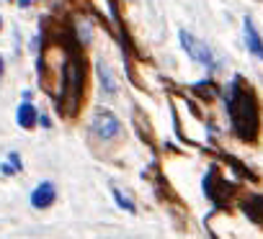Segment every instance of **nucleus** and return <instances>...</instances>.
<instances>
[{
	"instance_id": "1",
	"label": "nucleus",
	"mask_w": 263,
	"mask_h": 239,
	"mask_svg": "<svg viewBox=\"0 0 263 239\" xmlns=\"http://www.w3.org/2000/svg\"><path fill=\"white\" fill-rule=\"evenodd\" d=\"M235 103H237V108L232 105V116H235V129L245 137V139H250L253 134H255V129H258V111H255V103H253V95L245 90H237L235 93Z\"/></svg>"
},
{
	"instance_id": "2",
	"label": "nucleus",
	"mask_w": 263,
	"mask_h": 239,
	"mask_svg": "<svg viewBox=\"0 0 263 239\" xmlns=\"http://www.w3.org/2000/svg\"><path fill=\"white\" fill-rule=\"evenodd\" d=\"M90 129L101 139H114L121 132V124H119V118L111 111H96L93 113V121H90Z\"/></svg>"
},
{
	"instance_id": "3",
	"label": "nucleus",
	"mask_w": 263,
	"mask_h": 239,
	"mask_svg": "<svg viewBox=\"0 0 263 239\" xmlns=\"http://www.w3.org/2000/svg\"><path fill=\"white\" fill-rule=\"evenodd\" d=\"M181 44H183V49L191 54V59H196V62H201L204 67H214V57H212V49L204 44V41H199V39H194L189 31H181Z\"/></svg>"
},
{
	"instance_id": "4",
	"label": "nucleus",
	"mask_w": 263,
	"mask_h": 239,
	"mask_svg": "<svg viewBox=\"0 0 263 239\" xmlns=\"http://www.w3.org/2000/svg\"><path fill=\"white\" fill-rule=\"evenodd\" d=\"M54 201V185L52 183H39L31 193V206L34 208H47Z\"/></svg>"
},
{
	"instance_id": "5",
	"label": "nucleus",
	"mask_w": 263,
	"mask_h": 239,
	"mask_svg": "<svg viewBox=\"0 0 263 239\" xmlns=\"http://www.w3.org/2000/svg\"><path fill=\"white\" fill-rule=\"evenodd\" d=\"M245 41H248V49L255 54V57H260L263 59V39L258 36V31H255V26H253V21L250 18H245Z\"/></svg>"
},
{
	"instance_id": "6",
	"label": "nucleus",
	"mask_w": 263,
	"mask_h": 239,
	"mask_svg": "<svg viewBox=\"0 0 263 239\" xmlns=\"http://www.w3.org/2000/svg\"><path fill=\"white\" fill-rule=\"evenodd\" d=\"M34 124H36V108L31 103H24L18 108V126L21 129H31Z\"/></svg>"
},
{
	"instance_id": "7",
	"label": "nucleus",
	"mask_w": 263,
	"mask_h": 239,
	"mask_svg": "<svg viewBox=\"0 0 263 239\" xmlns=\"http://www.w3.org/2000/svg\"><path fill=\"white\" fill-rule=\"evenodd\" d=\"M98 75H101L103 90H106L108 95H114V93H116V77H114V72L106 67V62H98Z\"/></svg>"
},
{
	"instance_id": "8",
	"label": "nucleus",
	"mask_w": 263,
	"mask_h": 239,
	"mask_svg": "<svg viewBox=\"0 0 263 239\" xmlns=\"http://www.w3.org/2000/svg\"><path fill=\"white\" fill-rule=\"evenodd\" d=\"M111 193H114L116 203H119V206H121L124 211H135V203H132V201H129V198H126V195H124V193H121V190H119L116 185H111Z\"/></svg>"
},
{
	"instance_id": "9",
	"label": "nucleus",
	"mask_w": 263,
	"mask_h": 239,
	"mask_svg": "<svg viewBox=\"0 0 263 239\" xmlns=\"http://www.w3.org/2000/svg\"><path fill=\"white\" fill-rule=\"evenodd\" d=\"M8 160H11V162H8V165H3V172H16V170L21 167V165H18V155H11Z\"/></svg>"
},
{
	"instance_id": "10",
	"label": "nucleus",
	"mask_w": 263,
	"mask_h": 239,
	"mask_svg": "<svg viewBox=\"0 0 263 239\" xmlns=\"http://www.w3.org/2000/svg\"><path fill=\"white\" fill-rule=\"evenodd\" d=\"M18 3H21V6H29V3H31V0H18Z\"/></svg>"
},
{
	"instance_id": "11",
	"label": "nucleus",
	"mask_w": 263,
	"mask_h": 239,
	"mask_svg": "<svg viewBox=\"0 0 263 239\" xmlns=\"http://www.w3.org/2000/svg\"><path fill=\"white\" fill-rule=\"evenodd\" d=\"M0 75H3V57H0Z\"/></svg>"
}]
</instances>
